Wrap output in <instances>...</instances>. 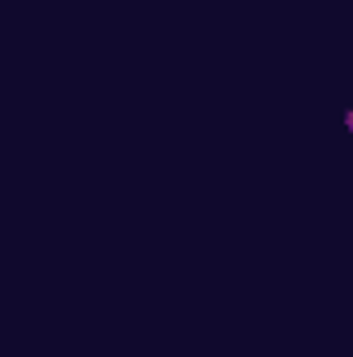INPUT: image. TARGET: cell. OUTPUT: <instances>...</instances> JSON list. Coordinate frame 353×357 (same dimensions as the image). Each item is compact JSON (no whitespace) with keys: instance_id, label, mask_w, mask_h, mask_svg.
<instances>
[{"instance_id":"obj_1","label":"cell","mask_w":353,"mask_h":357,"mask_svg":"<svg viewBox=\"0 0 353 357\" xmlns=\"http://www.w3.org/2000/svg\"><path fill=\"white\" fill-rule=\"evenodd\" d=\"M345 129L353 133V108H345Z\"/></svg>"}]
</instances>
